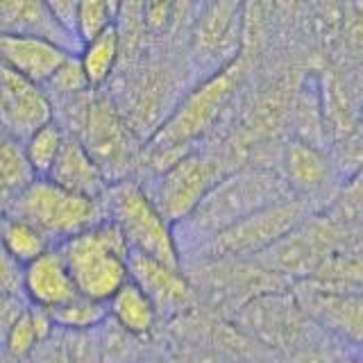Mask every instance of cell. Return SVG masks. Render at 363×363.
<instances>
[{"label": "cell", "mask_w": 363, "mask_h": 363, "mask_svg": "<svg viewBox=\"0 0 363 363\" xmlns=\"http://www.w3.org/2000/svg\"><path fill=\"white\" fill-rule=\"evenodd\" d=\"M286 198H293L291 191L272 170L245 168L225 175L204 196L196 211L173 227L179 259H184L186 252H198L204 243H209L216 234L225 232L227 227L241 223L259 209H266Z\"/></svg>", "instance_id": "6da1fadb"}, {"label": "cell", "mask_w": 363, "mask_h": 363, "mask_svg": "<svg viewBox=\"0 0 363 363\" xmlns=\"http://www.w3.org/2000/svg\"><path fill=\"white\" fill-rule=\"evenodd\" d=\"M245 66L234 57L230 64L213 71L196 89L189 91L175 109H170L147 141V155H150V166L155 168V173H162L179 157L191 152L193 141H198L204 132L213 128L220 111L227 107V102L232 100L234 91L241 84Z\"/></svg>", "instance_id": "7a4b0ae2"}, {"label": "cell", "mask_w": 363, "mask_h": 363, "mask_svg": "<svg viewBox=\"0 0 363 363\" xmlns=\"http://www.w3.org/2000/svg\"><path fill=\"white\" fill-rule=\"evenodd\" d=\"M57 252L62 255L77 293L89 300L107 304L111 295L130 281V247L107 220L60 243Z\"/></svg>", "instance_id": "3957f363"}, {"label": "cell", "mask_w": 363, "mask_h": 363, "mask_svg": "<svg viewBox=\"0 0 363 363\" xmlns=\"http://www.w3.org/2000/svg\"><path fill=\"white\" fill-rule=\"evenodd\" d=\"M102 209L105 220L121 232L130 252L182 268L173 225L159 213L143 184L134 179L113 182L102 196Z\"/></svg>", "instance_id": "277c9868"}, {"label": "cell", "mask_w": 363, "mask_h": 363, "mask_svg": "<svg viewBox=\"0 0 363 363\" xmlns=\"http://www.w3.org/2000/svg\"><path fill=\"white\" fill-rule=\"evenodd\" d=\"M5 216L21 218L48 238L57 247L77 234L105 220L102 200H91L55 186L48 179H34L21 196L9 204Z\"/></svg>", "instance_id": "5b68a950"}, {"label": "cell", "mask_w": 363, "mask_h": 363, "mask_svg": "<svg viewBox=\"0 0 363 363\" xmlns=\"http://www.w3.org/2000/svg\"><path fill=\"white\" fill-rule=\"evenodd\" d=\"M225 177V168L216 157L191 150L175 164L157 173L150 186H143L159 213L170 225H179L196 211L204 196Z\"/></svg>", "instance_id": "8992f818"}, {"label": "cell", "mask_w": 363, "mask_h": 363, "mask_svg": "<svg viewBox=\"0 0 363 363\" xmlns=\"http://www.w3.org/2000/svg\"><path fill=\"white\" fill-rule=\"evenodd\" d=\"M306 220V207L298 198H286L227 227L204 243L196 255L209 259H243L266 252L295 227Z\"/></svg>", "instance_id": "52a82bcc"}, {"label": "cell", "mask_w": 363, "mask_h": 363, "mask_svg": "<svg viewBox=\"0 0 363 363\" xmlns=\"http://www.w3.org/2000/svg\"><path fill=\"white\" fill-rule=\"evenodd\" d=\"M75 139L94 159L109 184L128 179L134 162V134L107 96H91L86 116Z\"/></svg>", "instance_id": "ba28073f"}, {"label": "cell", "mask_w": 363, "mask_h": 363, "mask_svg": "<svg viewBox=\"0 0 363 363\" xmlns=\"http://www.w3.org/2000/svg\"><path fill=\"white\" fill-rule=\"evenodd\" d=\"M336 227L334 223H302L284 238L259 255V264L270 275L306 277L320 268L336 252Z\"/></svg>", "instance_id": "9c48e42d"}, {"label": "cell", "mask_w": 363, "mask_h": 363, "mask_svg": "<svg viewBox=\"0 0 363 363\" xmlns=\"http://www.w3.org/2000/svg\"><path fill=\"white\" fill-rule=\"evenodd\" d=\"M52 118V102L45 91L0 66V134L23 143Z\"/></svg>", "instance_id": "30bf717a"}, {"label": "cell", "mask_w": 363, "mask_h": 363, "mask_svg": "<svg viewBox=\"0 0 363 363\" xmlns=\"http://www.w3.org/2000/svg\"><path fill=\"white\" fill-rule=\"evenodd\" d=\"M238 318H241L243 327L252 332V336L277 347L298 345L300 338L306 334V327L311 325L295 298L277 293L257 295L243 306Z\"/></svg>", "instance_id": "8fae6325"}, {"label": "cell", "mask_w": 363, "mask_h": 363, "mask_svg": "<svg viewBox=\"0 0 363 363\" xmlns=\"http://www.w3.org/2000/svg\"><path fill=\"white\" fill-rule=\"evenodd\" d=\"M128 275L130 281L136 284L145 293V298L155 304L159 318L182 315L196 302V286L182 268L166 266L157 259L130 252Z\"/></svg>", "instance_id": "7c38bea8"}, {"label": "cell", "mask_w": 363, "mask_h": 363, "mask_svg": "<svg viewBox=\"0 0 363 363\" xmlns=\"http://www.w3.org/2000/svg\"><path fill=\"white\" fill-rule=\"evenodd\" d=\"M295 302L309 320L329 329L332 334L352 340L359 345L361 340V295L359 293H340L320 289L311 281L300 284Z\"/></svg>", "instance_id": "4fadbf2b"}, {"label": "cell", "mask_w": 363, "mask_h": 363, "mask_svg": "<svg viewBox=\"0 0 363 363\" xmlns=\"http://www.w3.org/2000/svg\"><path fill=\"white\" fill-rule=\"evenodd\" d=\"M21 291L28 298L30 306L41 311H52L77 295L75 284L57 247H50L32 264L21 268Z\"/></svg>", "instance_id": "5bb4252c"}, {"label": "cell", "mask_w": 363, "mask_h": 363, "mask_svg": "<svg viewBox=\"0 0 363 363\" xmlns=\"http://www.w3.org/2000/svg\"><path fill=\"white\" fill-rule=\"evenodd\" d=\"M68 55L73 52H68L50 41L0 34V66L30 79L37 86H43L48 82Z\"/></svg>", "instance_id": "9a60e30c"}, {"label": "cell", "mask_w": 363, "mask_h": 363, "mask_svg": "<svg viewBox=\"0 0 363 363\" xmlns=\"http://www.w3.org/2000/svg\"><path fill=\"white\" fill-rule=\"evenodd\" d=\"M0 34L43 39L73 55L79 50V43L57 26L45 3L34 0H0Z\"/></svg>", "instance_id": "2e32d148"}, {"label": "cell", "mask_w": 363, "mask_h": 363, "mask_svg": "<svg viewBox=\"0 0 363 363\" xmlns=\"http://www.w3.org/2000/svg\"><path fill=\"white\" fill-rule=\"evenodd\" d=\"M45 179L68 193H75V196L91 198V200H102L109 186V182L100 173L96 162L89 157L82 143L71 134L66 136L62 152L57 157V162Z\"/></svg>", "instance_id": "e0dca14e"}, {"label": "cell", "mask_w": 363, "mask_h": 363, "mask_svg": "<svg viewBox=\"0 0 363 363\" xmlns=\"http://www.w3.org/2000/svg\"><path fill=\"white\" fill-rule=\"evenodd\" d=\"M241 7L232 3H213L202 7L196 32H193V52L202 62H213L238 41V21Z\"/></svg>", "instance_id": "ac0fdd59"}, {"label": "cell", "mask_w": 363, "mask_h": 363, "mask_svg": "<svg viewBox=\"0 0 363 363\" xmlns=\"http://www.w3.org/2000/svg\"><path fill=\"white\" fill-rule=\"evenodd\" d=\"M284 184L293 193H318L332 177V164L318 145L309 141H293L284 147L281 157Z\"/></svg>", "instance_id": "d6986e66"}, {"label": "cell", "mask_w": 363, "mask_h": 363, "mask_svg": "<svg viewBox=\"0 0 363 363\" xmlns=\"http://www.w3.org/2000/svg\"><path fill=\"white\" fill-rule=\"evenodd\" d=\"M107 318L136 340L150 338L159 323V313L155 309V304L132 281L123 284L107 300Z\"/></svg>", "instance_id": "ffe728a7"}, {"label": "cell", "mask_w": 363, "mask_h": 363, "mask_svg": "<svg viewBox=\"0 0 363 363\" xmlns=\"http://www.w3.org/2000/svg\"><path fill=\"white\" fill-rule=\"evenodd\" d=\"M52 334H55V327H52L50 315L28 304L7 329L3 345L11 359L28 361L41 345L48 343Z\"/></svg>", "instance_id": "44dd1931"}, {"label": "cell", "mask_w": 363, "mask_h": 363, "mask_svg": "<svg viewBox=\"0 0 363 363\" xmlns=\"http://www.w3.org/2000/svg\"><path fill=\"white\" fill-rule=\"evenodd\" d=\"M118 60H121V39L116 26H111L109 30L98 34L96 39L82 43L77 50V62L82 66V73L91 91L109 82V77L116 71Z\"/></svg>", "instance_id": "7402d4cb"}, {"label": "cell", "mask_w": 363, "mask_h": 363, "mask_svg": "<svg viewBox=\"0 0 363 363\" xmlns=\"http://www.w3.org/2000/svg\"><path fill=\"white\" fill-rule=\"evenodd\" d=\"M0 247L18 268H26L43 252H48L52 245L37 227L21 218L5 216V220L0 223Z\"/></svg>", "instance_id": "603a6c76"}, {"label": "cell", "mask_w": 363, "mask_h": 363, "mask_svg": "<svg viewBox=\"0 0 363 363\" xmlns=\"http://www.w3.org/2000/svg\"><path fill=\"white\" fill-rule=\"evenodd\" d=\"M34 179L21 143L0 134V211L5 213Z\"/></svg>", "instance_id": "cb8c5ba5"}, {"label": "cell", "mask_w": 363, "mask_h": 363, "mask_svg": "<svg viewBox=\"0 0 363 363\" xmlns=\"http://www.w3.org/2000/svg\"><path fill=\"white\" fill-rule=\"evenodd\" d=\"M66 132L62 130V125L55 118L50 123L41 125L37 132H32L26 141L21 143L23 155H26V162L32 170V175L37 179H45L50 173V168L55 166L57 157H60L64 141H66Z\"/></svg>", "instance_id": "d4e9b609"}, {"label": "cell", "mask_w": 363, "mask_h": 363, "mask_svg": "<svg viewBox=\"0 0 363 363\" xmlns=\"http://www.w3.org/2000/svg\"><path fill=\"white\" fill-rule=\"evenodd\" d=\"M50 315L55 332L60 329L64 334H79V332H96V329L107 320V304L89 300L84 295H75L62 306L52 311H45Z\"/></svg>", "instance_id": "484cf974"}, {"label": "cell", "mask_w": 363, "mask_h": 363, "mask_svg": "<svg viewBox=\"0 0 363 363\" xmlns=\"http://www.w3.org/2000/svg\"><path fill=\"white\" fill-rule=\"evenodd\" d=\"M45 91L48 100L55 96V100H68V98H77L82 94H89L91 86L86 82V77L82 73V66L77 62V55H68L62 62V66L52 73V77L41 86Z\"/></svg>", "instance_id": "4316f807"}, {"label": "cell", "mask_w": 363, "mask_h": 363, "mask_svg": "<svg viewBox=\"0 0 363 363\" xmlns=\"http://www.w3.org/2000/svg\"><path fill=\"white\" fill-rule=\"evenodd\" d=\"M118 3H79L77 5V28L75 37L79 45L96 39L98 34L116 26L118 18Z\"/></svg>", "instance_id": "83f0119b"}, {"label": "cell", "mask_w": 363, "mask_h": 363, "mask_svg": "<svg viewBox=\"0 0 363 363\" xmlns=\"http://www.w3.org/2000/svg\"><path fill=\"white\" fill-rule=\"evenodd\" d=\"M60 347L68 363H102L96 332L64 334Z\"/></svg>", "instance_id": "f1b7e54d"}, {"label": "cell", "mask_w": 363, "mask_h": 363, "mask_svg": "<svg viewBox=\"0 0 363 363\" xmlns=\"http://www.w3.org/2000/svg\"><path fill=\"white\" fill-rule=\"evenodd\" d=\"M77 5L79 3H73V0H55V3H45L48 7L50 16L55 18V23L60 26L68 37L75 39V28H77ZM79 43V41H77Z\"/></svg>", "instance_id": "f546056e"}, {"label": "cell", "mask_w": 363, "mask_h": 363, "mask_svg": "<svg viewBox=\"0 0 363 363\" xmlns=\"http://www.w3.org/2000/svg\"><path fill=\"white\" fill-rule=\"evenodd\" d=\"M16 289H21V268L0 247V293L16 295Z\"/></svg>", "instance_id": "4dcf8cb0"}, {"label": "cell", "mask_w": 363, "mask_h": 363, "mask_svg": "<svg viewBox=\"0 0 363 363\" xmlns=\"http://www.w3.org/2000/svg\"><path fill=\"white\" fill-rule=\"evenodd\" d=\"M23 309H26V304H21L16 295L0 293V340L5 338L7 329L11 327V323L16 320Z\"/></svg>", "instance_id": "1f68e13d"}, {"label": "cell", "mask_w": 363, "mask_h": 363, "mask_svg": "<svg viewBox=\"0 0 363 363\" xmlns=\"http://www.w3.org/2000/svg\"><path fill=\"white\" fill-rule=\"evenodd\" d=\"M175 363H220L218 354H211L207 350H186L179 352Z\"/></svg>", "instance_id": "d6a6232c"}, {"label": "cell", "mask_w": 363, "mask_h": 363, "mask_svg": "<svg viewBox=\"0 0 363 363\" xmlns=\"http://www.w3.org/2000/svg\"><path fill=\"white\" fill-rule=\"evenodd\" d=\"M30 363H68V361H66V357H64L62 347H50V350H45V347L41 345V347L30 357Z\"/></svg>", "instance_id": "836d02e7"}, {"label": "cell", "mask_w": 363, "mask_h": 363, "mask_svg": "<svg viewBox=\"0 0 363 363\" xmlns=\"http://www.w3.org/2000/svg\"><path fill=\"white\" fill-rule=\"evenodd\" d=\"M134 363H155V361H141V359H139V361H134Z\"/></svg>", "instance_id": "e575fe53"}]
</instances>
